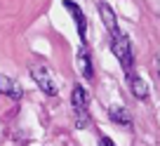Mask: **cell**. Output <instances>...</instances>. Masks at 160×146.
Returning a JSON list of instances; mask_svg holds the SVG:
<instances>
[{"label":"cell","mask_w":160,"mask_h":146,"mask_svg":"<svg viewBox=\"0 0 160 146\" xmlns=\"http://www.w3.org/2000/svg\"><path fill=\"white\" fill-rule=\"evenodd\" d=\"M31 78L35 80V85L42 90V94L47 97H57L59 94V85H57V78L52 73V68L42 61H33L31 64Z\"/></svg>","instance_id":"cell-1"},{"label":"cell","mask_w":160,"mask_h":146,"mask_svg":"<svg viewBox=\"0 0 160 146\" xmlns=\"http://www.w3.org/2000/svg\"><path fill=\"white\" fill-rule=\"evenodd\" d=\"M108 35H111V52L118 57L122 71H125V73H130V71H132V61H134V57H132V43H130V38H127L120 28L115 31V33H108Z\"/></svg>","instance_id":"cell-2"},{"label":"cell","mask_w":160,"mask_h":146,"mask_svg":"<svg viewBox=\"0 0 160 146\" xmlns=\"http://www.w3.org/2000/svg\"><path fill=\"white\" fill-rule=\"evenodd\" d=\"M64 7L71 12V17H73V21H75V28H78V35H80V43L85 45V40H87V19H85V12L80 10L73 0H64Z\"/></svg>","instance_id":"cell-3"},{"label":"cell","mask_w":160,"mask_h":146,"mask_svg":"<svg viewBox=\"0 0 160 146\" xmlns=\"http://www.w3.org/2000/svg\"><path fill=\"white\" fill-rule=\"evenodd\" d=\"M0 94H5V97H10V99L19 101L21 97H24V87H21L14 78L5 76V73H0Z\"/></svg>","instance_id":"cell-4"},{"label":"cell","mask_w":160,"mask_h":146,"mask_svg":"<svg viewBox=\"0 0 160 146\" xmlns=\"http://www.w3.org/2000/svg\"><path fill=\"white\" fill-rule=\"evenodd\" d=\"M127 83H130V90H132V94L137 97L139 101H144L146 97H148V85H146V80L139 76V73H127Z\"/></svg>","instance_id":"cell-5"},{"label":"cell","mask_w":160,"mask_h":146,"mask_svg":"<svg viewBox=\"0 0 160 146\" xmlns=\"http://www.w3.org/2000/svg\"><path fill=\"white\" fill-rule=\"evenodd\" d=\"M75 64H78V71L82 73V78H87V80H92V78H94V71H92V59H90V52H87L85 45L80 47L78 54H75Z\"/></svg>","instance_id":"cell-6"},{"label":"cell","mask_w":160,"mask_h":146,"mask_svg":"<svg viewBox=\"0 0 160 146\" xmlns=\"http://www.w3.org/2000/svg\"><path fill=\"white\" fill-rule=\"evenodd\" d=\"M71 104H73V111H87V106H90V94H87V90L82 85H73Z\"/></svg>","instance_id":"cell-7"},{"label":"cell","mask_w":160,"mask_h":146,"mask_svg":"<svg viewBox=\"0 0 160 146\" xmlns=\"http://www.w3.org/2000/svg\"><path fill=\"white\" fill-rule=\"evenodd\" d=\"M99 12H101V19H104V26L108 33H115V31L120 28L118 26V17H115V12L111 10L106 3H99Z\"/></svg>","instance_id":"cell-8"},{"label":"cell","mask_w":160,"mask_h":146,"mask_svg":"<svg viewBox=\"0 0 160 146\" xmlns=\"http://www.w3.org/2000/svg\"><path fill=\"white\" fill-rule=\"evenodd\" d=\"M108 116H111V120H113L115 125H120V127H130V125H132L130 111H127V108H122V106H113V108L108 111Z\"/></svg>","instance_id":"cell-9"},{"label":"cell","mask_w":160,"mask_h":146,"mask_svg":"<svg viewBox=\"0 0 160 146\" xmlns=\"http://www.w3.org/2000/svg\"><path fill=\"white\" fill-rule=\"evenodd\" d=\"M73 120H75V127H80V130H85L87 125H90V111H73Z\"/></svg>","instance_id":"cell-10"},{"label":"cell","mask_w":160,"mask_h":146,"mask_svg":"<svg viewBox=\"0 0 160 146\" xmlns=\"http://www.w3.org/2000/svg\"><path fill=\"white\" fill-rule=\"evenodd\" d=\"M99 146H115V144H113L106 134H101V137H99Z\"/></svg>","instance_id":"cell-11"}]
</instances>
